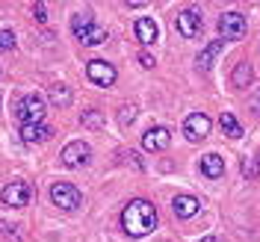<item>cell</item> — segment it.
Returning <instances> with one entry per match:
<instances>
[{
	"mask_svg": "<svg viewBox=\"0 0 260 242\" xmlns=\"http://www.w3.org/2000/svg\"><path fill=\"white\" fill-rule=\"evenodd\" d=\"M121 227L127 230L130 236H145V233H151L157 227V210H154V204H148L142 198L130 201L127 207L121 210Z\"/></svg>",
	"mask_w": 260,
	"mask_h": 242,
	"instance_id": "cell-1",
	"label": "cell"
},
{
	"mask_svg": "<svg viewBox=\"0 0 260 242\" xmlns=\"http://www.w3.org/2000/svg\"><path fill=\"white\" fill-rule=\"evenodd\" d=\"M15 113L21 118V124H42V118H45V97L36 95V92L27 97H21Z\"/></svg>",
	"mask_w": 260,
	"mask_h": 242,
	"instance_id": "cell-2",
	"label": "cell"
},
{
	"mask_svg": "<svg viewBox=\"0 0 260 242\" xmlns=\"http://www.w3.org/2000/svg\"><path fill=\"white\" fill-rule=\"evenodd\" d=\"M0 198H3L6 207H27V204L32 201V186L27 183V180H12V183L3 186Z\"/></svg>",
	"mask_w": 260,
	"mask_h": 242,
	"instance_id": "cell-3",
	"label": "cell"
},
{
	"mask_svg": "<svg viewBox=\"0 0 260 242\" xmlns=\"http://www.w3.org/2000/svg\"><path fill=\"white\" fill-rule=\"evenodd\" d=\"M245 30H248V24H245V15H240V12H225V15L219 18V32H222V39L237 42V39L245 36Z\"/></svg>",
	"mask_w": 260,
	"mask_h": 242,
	"instance_id": "cell-4",
	"label": "cell"
},
{
	"mask_svg": "<svg viewBox=\"0 0 260 242\" xmlns=\"http://www.w3.org/2000/svg\"><path fill=\"white\" fill-rule=\"evenodd\" d=\"M89 154H92V148L86 145V142H68L59 157H62L65 168H80V165L89 162Z\"/></svg>",
	"mask_w": 260,
	"mask_h": 242,
	"instance_id": "cell-5",
	"label": "cell"
},
{
	"mask_svg": "<svg viewBox=\"0 0 260 242\" xmlns=\"http://www.w3.org/2000/svg\"><path fill=\"white\" fill-rule=\"evenodd\" d=\"M50 198H53V204L62 207V210L80 207V192H77L71 183H53V186H50Z\"/></svg>",
	"mask_w": 260,
	"mask_h": 242,
	"instance_id": "cell-6",
	"label": "cell"
},
{
	"mask_svg": "<svg viewBox=\"0 0 260 242\" xmlns=\"http://www.w3.org/2000/svg\"><path fill=\"white\" fill-rule=\"evenodd\" d=\"M86 74H89V80L95 83V86H113L115 83V68L107 59H92V62L86 65Z\"/></svg>",
	"mask_w": 260,
	"mask_h": 242,
	"instance_id": "cell-7",
	"label": "cell"
},
{
	"mask_svg": "<svg viewBox=\"0 0 260 242\" xmlns=\"http://www.w3.org/2000/svg\"><path fill=\"white\" fill-rule=\"evenodd\" d=\"M183 133H186L189 142H201V139H207V133H210V118H207L204 113H192L186 121H183Z\"/></svg>",
	"mask_w": 260,
	"mask_h": 242,
	"instance_id": "cell-8",
	"label": "cell"
},
{
	"mask_svg": "<svg viewBox=\"0 0 260 242\" xmlns=\"http://www.w3.org/2000/svg\"><path fill=\"white\" fill-rule=\"evenodd\" d=\"M175 27H178V32L183 39H195V36L201 32V15H198L195 9H183V12H178Z\"/></svg>",
	"mask_w": 260,
	"mask_h": 242,
	"instance_id": "cell-9",
	"label": "cell"
},
{
	"mask_svg": "<svg viewBox=\"0 0 260 242\" xmlns=\"http://www.w3.org/2000/svg\"><path fill=\"white\" fill-rule=\"evenodd\" d=\"M169 142H172V133L166 127H151L145 136H142L145 151H162V148H169Z\"/></svg>",
	"mask_w": 260,
	"mask_h": 242,
	"instance_id": "cell-10",
	"label": "cell"
},
{
	"mask_svg": "<svg viewBox=\"0 0 260 242\" xmlns=\"http://www.w3.org/2000/svg\"><path fill=\"white\" fill-rule=\"evenodd\" d=\"M198 198L195 195H175V201H172V210L178 219H192L195 213H198Z\"/></svg>",
	"mask_w": 260,
	"mask_h": 242,
	"instance_id": "cell-11",
	"label": "cell"
},
{
	"mask_svg": "<svg viewBox=\"0 0 260 242\" xmlns=\"http://www.w3.org/2000/svg\"><path fill=\"white\" fill-rule=\"evenodd\" d=\"M133 30H136V39H139L142 45H154V42L160 39V27H157L154 18H139Z\"/></svg>",
	"mask_w": 260,
	"mask_h": 242,
	"instance_id": "cell-12",
	"label": "cell"
},
{
	"mask_svg": "<svg viewBox=\"0 0 260 242\" xmlns=\"http://www.w3.org/2000/svg\"><path fill=\"white\" fill-rule=\"evenodd\" d=\"M53 130L48 124H21V139L27 145H36V142H48Z\"/></svg>",
	"mask_w": 260,
	"mask_h": 242,
	"instance_id": "cell-13",
	"label": "cell"
},
{
	"mask_svg": "<svg viewBox=\"0 0 260 242\" xmlns=\"http://www.w3.org/2000/svg\"><path fill=\"white\" fill-rule=\"evenodd\" d=\"M254 80V71H251V62H237L234 71H231V86L234 89H248Z\"/></svg>",
	"mask_w": 260,
	"mask_h": 242,
	"instance_id": "cell-14",
	"label": "cell"
},
{
	"mask_svg": "<svg viewBox=\"0 0 260 242\" xmlns=\"http://www.w3.org/2000/svg\"><path fill=\"white\" fill-rule=\"evenodd\" d=\"M201 171L213 180L222 178V175H225V160H222L219 154H204V157H201Z\"/></svg>",
	"mask_w": 260,
	"mask_h": 242,
	"instance_id": "cell-15",
	"label": "cell"
},
{
	"mask_svg": "<svg viewBox=\"0 0 260 242\" xmlns=\"http://www.w3.org/2000/svg\"><path fill=\"white\" fill-rule=\"evenodd\" d=\"M222 48H225V39H213L210 45L198 53V68H201V71H210V68H213V59H216V53H219Z\"/></svg>",
	"mask_w": 260,
	"mask_h": 242,
	"instance_id": "cell-16",
	"label": "cell"
},
{
	"mask_svg": "<svg viewBox=\"0 0 260 242\" xmlns=\"http://www.w3.org/2000/svg\"><path fill=\"white\" fill-rule=\"evenodd\" d=\"M95 27V18H92V12H77V15L71 18V32L77 36V39H83L86 32Z\"/></svg>",
	"mask_w": 260,
	"mask_h": 242,
	"instance_id": "cell-17",
	"label": "cell"
},
{
	"mask_svg": "<svg viewBox=\"0 0 260 242\" xmlns=\"http://www.w3.org/2000/svg\"><path fill=\"white\" fill-rule=\"evenodd\" d=\"M48 97H50V103H53V107H59V110H65V107L71 103V89H68L65 83H56V86H50Z\"/></svg>",
	"mask_w": 260,
	"mask_h": 242,
	"instance_id": "cell-18",
	"label": "cell"
},
{
	"mask_svg": "<svg viewBox=\"0 0 260 242\" xmlns=\"http://www.w3.org/2000/svg\"><path fill=\"white\" fill-rule=\"evenodd\" d=\"M219 124H222V130H225L231 139H240V136H243V127H240V121L234 118V113H222Z\"/></svg>",
	"mask_w": 260,
	"mask_h": 242,
	"instance_id": "cell-19",
	"label": "cell"
},
{
	"mask_svg": "<svg viewBox=\"0 0 260 242\" xmlns=\"http://www.w3.org/2000/svg\"><path fill=\"white\" fill-rule=\"evenodd\" d=\"M104 39H107V30H104V27H92V30L80 39V42H83V45H89V48H95V45H101Z\"/></svg>",
	"mask_w": 260,
	"mask_h": 242,
	"instance_id": "cell-20",
	"label": "cell"
},
{
	"mask_svg": "<svg viewBox=\"0 0 260 242\" xmlns=\"http://www.w3.org/2000/svg\"><path fill=\"white\" fill-rule=\"evenodd\" d=\"M257 175H260V162H257V157H248V160H243V178L254 180Z\"/></svg>",
	"mask_w": 260,
	"mask_h": 242,
	"instance_id": "cell-21",
	"label": "cell"
},
{
	"mask_svg": "<svg viewBox=\"0 0 260 242\" xmlns=\"http://www.w3.org/2000/svg\"><path fill=\"white\" fill-rule=\"evenodd\" d=\"M83 124L92 130H101L104 127V118H101V113H95V110H89V113H83Z\"/></svg>",
	"mask_w": 260,
	"mask_h": 242,
	"instance_id": "cell-22",
	"label": "cell"
},
{
	"mask_svg": "<svg viewBox=\"0 0 260 242\" xmlns=\"http://www.w3.org/2000/svg\"><path fill=\"white\" fill-rule=\"evenodd\" d=\"M12 48H15V32L0 30V50H12Z\"/></svg>",
	"mask_w": 260,
	"mask_h": 242,
	"instance_id": "cell-23",
	"label": "cell"
},
{
	"mask_svg": "<svg viewBox=\"0 0 260 242\" xmlns=\"http://www.w3.org/2000/svg\"><path fill=\"white\" fill-rule=\"evenodd\" d=\"M32 18L45 24V21H48V6H45V3H32Z\"/></svg>",
	"mask_w": 260,
	"mask_h": 242,
	"instance_id": "cell-24",
	"label": "cell"
},
{
	"mask_svg": "<svg viewBox=\"0 0 260 242\" xmlns=\"http://www.w3.org/2000/svg\"><path fill=\"white\" fill-rule=\"evenodd\" d=\"M133 118H136V107H121L118 121H121V124H127V121H133Z\"/></svg>",
	"mask_w": 260,
	"mask_h": 242,
	"instance_id": "cell-25",
	"label": "cell"
},
{
	"mask_svg": "<svg viewBox=\"0 0 260 242\" xmlns=\"http://www.w3.org/2000/svg\"><path fill=\"white\" fill-rule=\"evenodd\" d=\"M154 62H157V59H154L148 50H142V53H139V65H142V68H154Z\"/></svg>",
	"mask_w": 260,
	"mask_h": 242,
	"instance_id": "cell-26",
	"label": "cell"
},
{
	"mask_svg": "<svg viewBox=\"0 0 260 242\" xmlns=\"http://www.w3.org/2000/svg\"><path fill=\"white\" fill-rule=\"evenodd\" d=\"M251 110H254V113L260 115V89L254 92V95H251Z\"/></svg>",
	"mask_w": 260,
	"mask_h": 242,
	"instance_id": "cell-27",
	"label": "cell"
},
{
	"mask_svg": "<svg viewBox=\"0 0 260 242\" xmlns=\"http://www.w3.org/2000/svg\"><path fill=\"white\" fill-rule=\"evenodd\" d=\"M198 242H219L216 236H204V239H198Z\"/></svg>",
	"mask_w": 260,
	"mask_h": 242,
	"instance_id": "cell-28",
	"label": "cell"
},
{
	"mask_svg": "<svg viewBox=\"0 0 260 242\" xmlns=\"http://www.w3.org/2000/svg\"><path fill=\"white\" fill-rule=\"evenodd\" d=\"M257 162H260V154H257Z\"/></svg>",
	"mask_w": 260,
	"mask_h": 242,
	"instance_id": "cell-29",
	"label": "cell"
}]
</instances>
